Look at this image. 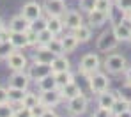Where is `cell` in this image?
I'll return each mask as SVG.
<instances>
[{
    "instance_id": "obj_1",
    "label": "cell",
    "mask_w": 131,
    "mask_h": 117,
    "mask_svg": "<svg viewBox=\"0 0 131 117\" xmlns=\"http://www.w3.org/2000/svg\"><path fill=\"white\" fill-rule=\"evenodd\" d=\"M85 78H87L89 89L92 91V94H101V92H105V91H108V87H110V78L105 75V73L96 71V73L89 75V76H85Z\"/></svg>"
},
{
    "instance_id": "obj_2",
    "label": "cell",
    "mask_w": 131,
    "mask_h": 117,
    "mask_svg": "<svg viewBox=\"0 0 131 117\" xmlns=\"http://www.w3.org/2000/svg\"><path fill=\"white\" fill-rule=\"evenodd\" d=\"M105 69L112 73V75H119V73H124L126 68H128V60L124 55L121 53H110L108 57L105 59Z\"/></svg>"
},
{
    "instance_id": "obj_3",
    "label": "cell",
    "mask_w": 131,
    "mask_h": 117,
    "mask_svg": "<svg viewBox=\"0 0 131 117\" xmlns=\"http://www.w3.org/2000/svg\"><path fill=\"white\" fill-rule=\"evenodd\" d=\"M99 68H101V59L97 53H85L80 60V66H78V69L83 76H89V75L99 71Z\"/></svg>"
},
{
    "instance_id": "obj_4",
    "label": "cell",
    "mask_w": 131,
    "mask_h": 117,
    "mask_svg": "<svg viewBox=\"0 0 131 117\" xmlns=\"http://www.w3.org/2000/svg\"><path fill=\"white\" fill-rule=\"evenodd\" d=\"M117 46H119V39L115 37L113 30H105V32L97 37V43H96V48H97L99 51H103V53H108L112 50H115Z\"/></svg>"
},
{
    "instance_id": "obj_5",
    "label": "cell",
    "mask_w": 131,
    "mask_h": 117,
    "mask_svg": "<svg viewBox=\"0 0 131 117\" xmlns=\"http://www.w3.org/2000/svg\"><path fill=\"white\" fill-rule=\"evenodd\" d=\"M87 107H89V98L85 94H78L71 99H67V112L71 115H82L87 112Z\"/></svg>"
},
{
    "instance_id": "obj_6",
    "label": "cell",
    "mask_w": 131,
    "mask_h": 117,
    "mask_svg": "<svg viewBox=\"0 0 131 117\" xmlns=\"http://www.w3.org/2000/svg\"><path fill=\"white\" fill-rule=\"evenodd\" d=\"M27 75L30 80L34 82H39L41 78H44L46 75H51V66L50 64H43V62H32L27 66Z\"/></svg>"
},
{
    "instance_id": "obj_7",
    "label": "cell",
    "mask_w": 131,
    "mask_h": 117,
    "mask_svg": "<svg viewBox=\"0 0 131 117\" xmlns=\"http://www.w3.org/2000/svg\"><path fill=\"white\" fill-rule=\"evenodd\" d=\"M5 62H7V68L11 71H27V66H28V59L25 57V53L18 51V50H14L5 59Z\"/></svg>"
},
{
    "instance_id": "obj_8",
    "label": "cell",
    "mask_w": 131,
    "mask_h": 117,
    "mask_svg": "<svg viewBox=\"0 0 131 117\" xmlns=\"http://www.w3.org/2000/svg\"><path fill=\"white\" fill-rule=\"evenodd\" d=\"M43 11L44 9H43V5H41L39 2L30 0V2H27V4L21 7V13H20V14H21L25 20H28V22L32 23V22H36L37 18L43 16Z\"/></svg>"
},
{
    "instance_id": "obj_9",
    "label": "cell",
    "mask_w": 131,
    "mask_h": 117,
    "mask_svg": "<svg viewBox=\"0 0 131 117\" xmlns=\"http://www.w3.org/2000/svg\"><path fill=\"white\" fill-rule=\"evenodd\" d=\"M39 101L43 103L44 107L53 108V107H57V105H59L60 101H64V99H62L60 89H51V91H41V92H39Z\"/></svg>"
},
{
    "instance_id": "obj_10",
    "label": "cell",
    "mask_w": 131,
    "mask_h": 117,
    "mask_svg": "<svg viewBox=\"0 0 131 117\" xmlns=\"http://www.w3.org/2000/svg\"><path fill=\"white\" fill-rule=\"evenodd\" d=\"M30 78L27 75V71H13V75L9 76V85L11 87H18V89H23L27 91L28 85H30Z\"/></svg>"
},
{
    "instance_id": "obj_11",
    "label": "cell",
    "mask_w": 131,
    "mask_h": 117,
    "mask_svg": "<svg viewBox=\"0 0 131 117\" xmlns=\"http://www.w3.org/2000/svg\"><path fill=\"white\" fill-rule=\"evenodd\" d=\"M43 9L48 16H62L66 13V0H44Z\"/></svg>"
},
{
    "instance_id": "obj_12",
    "label": "cell",
    "mask_w": 131,
    "mask_h": 117,
    "mask_svg": "<svg viewBox=\"0 0 131 117\" xmlns=\"http://www.w3.org/2000/svg\"><path fill=\"white\" fill-rule=\"evenodd\" d=\"M64 27L66 28H69V30H74V28H78L80 25L83 23V16H82V13L80 11H66L64 13Z\"/></svg>"
},
{
    "instance_id": "obj_13",
    "label": "cell",
    "mask_w": 131,
    "mask_h": 117,
    "mask_svg": "<svg viewBox=\"0 0 131 117\" xmlns=\"http://www.w3.org/2000/svg\"><path fill=\"white\" fill-rule=\"evenodd\" d=\"M55 57H57V55H55L51 50H48L46 46H36V51H34V60H36V62L51 64Z\"/></svg>"
},
{
    "instance_id": "obj_14",
    "label": "cell",
    "mask_w": 131,
    "mask_h": 117,
    "mask_svg": "<svg viewBox=\"0 0 131 117\" xmlns=\"http://www.w3.org/2000/svg\"><path fill=\"white\" fill-rule=\"evenodd\" d=\"M87 18H89V25L90 27H101L105 25L108 20V13H103L99 9H92L90 13H87Z\"/></svg>"
},
{
    "instance_id": "obj_15",
    "label": "cell",
    "mask_w": 131,
    "mask_h": 117,
    "mask_svg": "<svg viewBox=\"0 0 131 117\" xmlns=\"http://www.w3.org/2000/svg\"><path fill=\"white\" fill-rule=\"evenodd\" d=\"M11 32H27L28 28H30V22L28 20H25L21 14H18V16H13L11 20H9V27H7Z\"/></svg>"
},
{
    "instance_id": "obj_16",
    "label": "cell",
    "mask_w": 131,
    "mask_h": 117,
    "mask_svg": "<svg viewBox=\"0 0 131 117\" xmlns=\"http://www.w3.org/2000/svg\"><path fill=\"white\" fill-rule=\"evenodd\" d=\"M46 28L53 34V36H59L64 32V20L62 16H48L46 18Z\"/></svg>"
},
{
    "instance_id": "obj_17",
    "label": "cell",
    "mask_w": 131,
    "mask_h": 117,
    "mask_svg": "<svg viewBox=\"0 0 131 117\" xmlns=\"http://www.w3.org/2000/svg\"><path fill=\"white\" fill-rule=\"evenodd\" d=\"M112 30L115 34V37L119 39V43H129L131 41V28L129 27H126V25H122V23H113Z\"/></svg>"
},
{
    "instance_id": "obj_18",
    "label": "cell",
    "mask_w": 131,
    "mask_h": 117,
    "mask_svg": "<svg viewBox=\"0 0 131 117\" xmlns=\"http://www.w3.org/2000/svg\"><path fill=\"white\" fill-rule=\"evenodd\" d=\"M50 66H51V73L71 71V62H69V59L66 57V53H62V55H57V57L53 59V62H51Z\"/></svg>"
},
{
    "instance_id": "obj_19",
    "label": "cell",
    "mask_w": 131,
    "mask_h": 117,
    "mask_svg": "<svg viewBox=\"0 0 131 117\" xmlns=\"http://www.w3.org/2000/svg\"><path fill=\"white\" fill-rule=\"evenodd\" d=\"M60 94H62V99H71V98H74V96H78V94H82V89H80V85L73 80V82H69L67 85L64 87H60Z\"/></svg>"
},
{
    "instance_id": "obj_20",
    "label": "cell",
    "mask_w": 131,
    "mask_h": 117,
    "mask_svg": "<svg viewBox=\"0 0 131 117\" xmlns=\"http://www.w3.org/2000/svg\"><path fill=\"white\" fill-rule=\"evenodd\" d=\"M117 99V94L112 92V91H105V92L97 94V107H103V108H112L113 103Z\"/></svg>"
},
{
    "instance_id": "obj_21",
    "label": "cell",
    "mask_w": 131,
    "mask_h": 117,
    "mask_svg": "<svg viewBox=\"0 0 131 117\" xmlns=\"http://www.w3.org/2000/svg\"><path fill=\"white\" fill-rule=\"evenodd\" d=\"M129 108H131L129 99H126V98H122V96L117 94V99H115V103H113V107L110 110H112V114L115 117V115H119V114H122V112H126V110H129Z\"/></svg>"
},
{
    "instance_id": "obj_22",
    "label": "cell",
    "mask_w": 131,
    "mask_h": 117,
    "mask_svg": "<svg viewBox=\"0 0 131 117\" xmlns=\"http://www.w3.org/2000/svg\"><path fill=\"white\" fill-rule=\"evenodd\" d=\"M9 41L13 43V46L16 48V50L28 48V39H27V34H25V32H11Z\"/></svg>"
},
{
    "instance_id": "obj_23",
    "label": "cell",
    "mask_w": 131,
    "mask_h": 117,
    "mask_svg": "<svg viewBox=\"0 0 131 117\" xmlns=\"http://www.w3.org/2000/svg\"><path fill=\"white\" fill-rule=\"evenodd\" d=\"M74 36H76V39L80 41V43H87L89 39L92 37V27L90 25H85L82 23L78 28H74V30H71Z\"/></svg>"
},
{
    "instance_id": "obj_24",
    "label": "cell",
    "mask_w": 131,
    "mask_h": 117,
    "mask_svg": "<svg viewBox=\"0 0 131 117\" xmlns=\"http://www.w3.org/2000/svg\"><path fill=\"white\" fill-rule=\"evenodd\" d=\"M27 91H23V89H18V87H7V101L9 103H13V105H20L23 101V96H25Z\"/></svg>"
},
{
    "instance_id": "obj_25",
    "label": "cell",
    "mask_w": 131,
    "mask_h": 117,
    "mask_svg": "<svg viewBox=\"0 0 131 117\" xmlns=\"http://www.w3.org/2000/svg\"><path fill=\"white\" fill-rule=\"evenodd\" d=\"M62 39V45H64V53H71V51H74L78 45H80V41L76 39V36L73 34V32H69V34H66L64 37H60Z\"/></svg>"
},
{
    "instance_id": "obj_26",
    "label": "cell",
    "mask_w": 131,
    "mask_h": 117,
    "mask_svg": "<svg viewBox=\"0 0 131 117\" xmlns=\"http://www.w3.org/2000/svg\"><path fill=\"white\" fill-rule=\"evenodd\" d=\"M37 83V89L39 91H51V89H59L57 87V82H55V76H53V73L51 75H46L44 78H41L39 82H36Z\"/></svg>"
},
{
    "instance_id": "obj_27",
    "label": "cell",
    "mask_w": 131,
    "mask_h": 117,
    "mask_svg": "<svg viewBox=\"0 0 131 117\" xmlns=\"http://www.w3.org/2000/svg\"><path fill=\"white\" fill-rule=\"evenodd\" d=\"M53 76H55V82H57V87H59V89H60V87H64V85H67L69 82H73V80H74V76H73V73H71V71L53 73Z\"/></svg>"
},
{
    "instance_id": "obj_28",
    "label": "cell",
    "mask_w": 131,
    "mask_h": 117,
    "mask_svg": "<svg viewBox=\"0 0 131 117\" xmlns=\"http://www.w3.org/2000/svg\"><path fill=\"white\" fill-rule=\"evenodd\" d=\"M37 103H39V94L30 92V91L27 89V92H25V96H23V101L20 103V105L27 107V108H32V107H36Z\"/></svg>"
},
{
    "instance_id": "obj_29",
    "label": "cell",
    "mask_w": 131,
    "mask_h": 117,
    "mask_svg": "<svg viewBox=\"0 0 131 117\" xmlns=\"http://www.w3.org/2000/svg\"><path fill=\"white\" fill-rule=\"evenodd\" d=\"M46 48H48V50H51L55 55H62V53H64V45H62V39H60V37H57V36H55V37H53L48 45H46Z\"/></svg>"
},
{
    "instance_id": "obj_30",
    "label": "cell",
    "mask_w": 131,
    "mask_h": 117,
    "mask_svg": "<svg viewBox=\"0 0 131 117\" xmlns=\"http://www.w3.org/2000/svg\"><path fill=\"white\" fill-rule=\"evenodd\" d=\"M16 48L13 46V43L11 41H0V59L2 60H5L13 51H14Z\"/></svg>"
},
{
    "instance_id": "obj_31",
    "label": "cell",
    "mask_w": 131,
    "mask_h": 117,
    "mask_svg": "<svg viewBox=\"0 0 131 117\" xmlns=\"http://www.w3.org/2000/svg\"><path fill=\"white\" fill-rule=\"evenodd\" d=\"M53 37H55V36H53L48 28H44V30H41V32H37V46H46Z\"/></svg>"
},
{
    "instance_id": "obj_32",
    "label": "cell",
    "mask_w": 131,
    "mask_h": 117,
    "mask_svg": "<svg viewBox=\"0 0 131 117\" xmlns=\"http://www.w3.org/2000/svg\"><path fill=\"white\" fill-rule=\"evenodd\" d=\"M14 110L16 108L13 107V103H0V117H14Z\"/></svg>"
},
{
    "instance_id": "obj_33",
    "label": "cell",
    "mask_w": 131,
    "mask_h": 117,
    "mask_svg": "<svg viewBox=\"0 0 131 117\" xmlns=\"http://www.w3.org/2000/svg\"><path fill=\"white\" fill-rule=\"evenodd\" d=\"M30 28H32V30H36V32L44 30V28H46V18H43V16H41V18H37L36 22H32V23H30Z\"/></svg>"
},
{
    "instance_id": "obj_34",
    "label": "cell",
    "mask_w": 131,
    "mask_h": 117,
    "mask_svg": "<svg viewBox=\"0 0 131 117\" xmlns=\"http://www.w3.org/2000/svg\"><path fill=\"white\" fill-rule=\"evenodd\" d=\"M112 0H97L96 2V9H99V11H103V13H110V9H112Z\"/></svg>"
},
{
    "instance_id": "obj_35",
    "label": "cell",
    "mask_w": 131,
    "mask_h": 117,
    "mask_svg": "<svg viewBox=\"0 0 131 117\" xmlns=\"http://www.w3.org/2000/svg\"><path fill=\"white\" fill-rule=\"evenodd\" d=\"M96 2L97 0H80V9L85 13H90L92 9H96Z\"/></svg>"
},
{
    "instance_id": "obj_36",
    "label": "cell",
    "mask_w": 131,
    "mask_h": 117,
    "mask_svg": "<svg viewBox=\"0 0 131 117\" xmlns=\"http://www.w3.org/2000/svg\"><path fill=\"white\" fill-rule=\"evenodd\" d=\"M25 34H27V39H28V46H34V48L37 46V32L32 30V28H28Z\"/></svg>"
},
{
    "instance_id": "obj_37",
    "label": "cell",
    "mask_w": 131,
    "mask_h": 117,
    "mask_svg": "<svg viewBox=\"0 0 131 117\" xmlns=\"http://www.w3.org/2000/svg\"><path fill=\"white\" fill-rule=\"evenodd\" d=\"M115 5H117L124 14L131 11V0H115Z\"/></svg>"
},
{
    "instance_id": "obj_38",
    "label": "cell",
    "mask_w": 131,
    "mask_h": 117,
    "mask_svg": "<svg viewBox=\"0 0 131 117\" xmlns=\"http://www.w3.org/2000/svg\"><path fill=\"white\" fill-rule=\"evenodd\" d=\"M14 117H34L32 115V110L30 108H27V107H20V108H16L14 110Z\"/></svg>"
},
{
    "instance_id": "obj_39",
    "label": "cell",
    "mask_w": 131,
    "mask_h": 117,
    "mask_svg": "<svg viewBox=\"0 0 131 117\" xmlns=\"http://www.w3.org/2000/svg\"><path fill=\"white\" fill-rule=\"evenodd\" d=\"M92 117H113L110 108H103V107H97V110L92 114Z\"/></svg>"
},
{
    "instance_id": "obj_40",
    "label": "cell",
    "mask_w": 131,
    "mask_h": 117,
    "mask_svg": "<svg viewBox=\"0 0 131 117\" xmlns=\"http://www.w3.org/2000/svg\"><path fill=\"white\" fill-rule=\"evenodd\" d=\"M46 108H48V107H44L43 103L39 101V103H37L36 107H32L30 110H32V115H34V117H41V115H43V112L46 110Z\"/></svg>"
},
{
    "instance_id": "obj_41",
    "label": "cell",
    "mask_w": 131,
    "mask_h": 117,
    "mask_svg": "<svg viewBox=\"0 0 131 117\" xmlns=\"http://www.w3.org/2000/svg\"><path fill=\"white\" fill-rule=\"evenodd\" d=\"M9 36H11V30L9 28L0 30V41H9Z\"/></svg>"
},
{
    "instance_id": "obj_42",
    "label": "cell",
    "mask_w": 131,
    "mask_h": 117,
    "mask_svg": "<svg viewBox=\"0 0 131 117\" xmlns=\"http://www.w3.org/2000/svg\"><path fill=\"white\" fill-rule=\"evenodd\" d=\"M7 101V89L0 85V103H5Z\"/></svg>"
},
{
    "instance_id": "obj_43",
    "label": "cell",
    "mask_w": 131,
    "mask_h": 117,
    "mask_svg": "<svg viewBox=\"0 0 131 117\" xmlns=\"http://www.w3.org/2000/svg\"><path fill=\"white\" fill-rule=\"evenodd\" d=\"M41 117H59V115H57V112H55L53 108H46Z\"/></svg>"
},
{
    "instance_id": "obj_44",
    "label": "cell",
    "mask_w": 131,
    "mask_h": 117,
    "mask_svg": "<svg viewBox=\"0 0 131 117\" xmlns=\"http://www.w3.org/2000/svg\"><path fill=\"white\" fill-rule=\"evenodd\" d=\"M124 75H126V83H129V85H131V68H126Z\"/></svg>"
},
{
    "instance_id": "obj_45",
    "label": "cell",
    "mask_w": 131,
    "mask_h": 117,
    "mask_svg": "<svg viewBox=\"0 0 131 117\" xmlns=\"http://www.w3.org/2000/svg\"><path fill=\"white\" fill-rule=\"evenodd\" d=\"M115 117H131V108L126 110V112H122V114H119V115H115Z\"/></svg>"
},
{
    "instance_id": "obj_46",
    "label": "cell",
    "mask_w": 131,
    "mask_h": 117,
    "mask_svg": "<svg viewBox=\"0 0 131 117\" xmlns=\"http://www.w3.org/2000/svg\"><path fill=\"white\" fill-rule=\"evenodd\" d=\"M4 28H5V23H4V20L0 18V30H4Z\"/></svg>"
},
{
    "instance_id": "obj_47",
    "label": "cell",
    "mask_w": 131,
    "mask_h": 117,
    "mask_svg": "<svg viewBox=\"0 0 131 117\" xmlns=\"http://www.w3.org/2000/svg\"><path fill=\"white\" fill-rule=\"evenodd\" d=\"M126 14H128V16H129V18H131V11H129V13H126Z\"/></svg>"
}]
</instances>
